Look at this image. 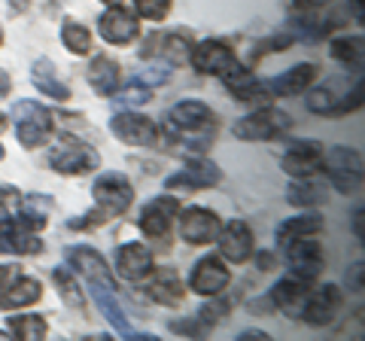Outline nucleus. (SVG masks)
Returning <instances> with one entry per match:
<instances>
[{"label":"nucleus","instance_id":"4d7b16f0","mask_svg":"<svg viewBox=\"0 0 365 341\" xmlns=\"http://www.w3.org/2000/svg\"><path fill=\"white\" fill-rule=\"evenodd\" d=\"M0 158H4V146H0Z\"/></svg>","mask_w":365,"mask_h":341},{"label":"nucleus","instance_id":"37998d69","mask_svg":"<svg viewBox=\"0 0 365 341\" xmlns=\"http://www.w3.org/2000/svg\"><path fill=\"white\" fill-rule=\"evenodd\" d=\"M347 283H350V290L362 292V263H356L353 268H347Z\"/></svg>","mask_w":365,"mask_h":341},{"label":"nucleus","instance_id":"a18cd8bd","mask_svg":"<svg viewBox=\"0 0 365 341\" xmlns=\"http://www.w3.org/2000/svg\"><path fill=\"white\" fill-rule=\"evenodd\" d=\"M237 341H268V332H262V329H244Z\"/></svg>","mask_w":365,"mask_h":341},{"label":"nucleus","instance_id":"58836bf2","mask_svg":"<svg viewBox=\"0 0 365 341\" xmlns=\"http://www.w3.org/2000/svg\"><path fill=\"white\" fill-rule=\"evenodd\" d=\"M168 79H170L168 64H153V67H143V71L134 76V83H140V86H146V88H153V86H165Z\"/></svg>","mask_w":365,"mask_h":341},{"label":"nucleus","instance_id":"864d4df0","mask_svg":"<svg viewBox=\"0 0 365 341\" xmlns=\"http://www.w3.org/2000/svg\"><path fill=\"white\" fill-rule=\"evenodd\" d=\"M101 4H107V6H116V4H119V0H101Z\"/></svg>","mask_w":365,"mask_h":341},{"label":"nucleus","instance_id":"2eb2a0df","mask_svg":"<svg viewBox=\"0 0 365 341\" xmlns=\"http://www.w3.org/2000/svg\"><path fill=\"white\" fill-rule=\"evenodd\" d=\"M216 244H220L222 259H228L232 265H244L247 259H253V232L244 220H232L225 223L220 235H216Z\"/></svg>","mask_w":365,"mask_h":341},{"label":"nucleus","instance_id":"49530a36","mask_svg":"<svg viewBox=\"0 0 365 341\" xmlns=\"http://www.w3.org/2000/svg\"><path fill=\"white\" fill-rule=\"evenodd\" d=\"M9 92H13V79H9V73L0 67V101H4Z\"/></svg>","mask_w":365,"mask_h":341},{"label":"nucleus","instance_id":"9d476101","mask_svg":"<svg viewBox=\"0 0 365 341\" xmlns=\"http://www.w3.org/2000/svg\"><path fill=\"white\" fill-rule=\"evenodd\" d=\"M341 290L335 283H319V287L307 290V299H304V308L299 320L311 323V326H329L335 320V314L341 311Z\"/></svg>","mask_w":365,"mask_h":341},{"label":"nucleus","instance_id":"39448f33","mask_svg":"<svg viewBox=\"0 0 365 341\" xmlns=\"http://www.w3.org/2000/svg\"><path fill=\"white\" fill-rule=\"evenodd\" d=\"M323 170L338 192L350 195L362 183V156L350 146H332L329 153H323Z\"/></svg>","mask_w":365,"mask_h":341},{"label":"nucleus","instance_id":"412c9836","mask_svg":"<svg viewBox=\"0 0 365 341\" xmlns=\"http://www.w3.org/2000/svg\"><path fill=\"white\" fill-rule=\"evenodd\" d=\"M98 34L107 43H113V46H128V43H134L137 34H140V28H137V19L128 9H122L116 4L98 19Z\"/></svg>","mask_w":365,"mask_h":341},{"label":"nucleus","instance_id":"a19ab883","mask_svg":"<svg viewBox=\"0 0 365 341\" xmlns=\"http://www.w3.org/2000/svg\"><path fill=\"white\" fill-rule=\"evenodd\" d=\"M116 101H119V104H125V107H140V104L150 101V88L140 86V83H131L122 95H116Z\"/></svg>","mask_w":365,"mask_h":341},{"label":"nucleus","instance_id":"f3484780","mask_svg":"<svg viewBox=\"0 0 365 341\" xmlns=\"http://www.w3.org/2000/svg\"><path fill=\"white\" fill-rule=\"evenodd\" d=\"M177 213H180V201L174 195H158V198L143 204L140 217H137V225H140V232L146 238H165Z\"/></svg>","mask_w":365,"mask_h":341},{"label":"nucleus","instance_id":"aec40b11","mask_svg":"<svg viewBox=\"0 0 365 341\" xmlns=\"http://www.w3.org/2000/svg\"><path fill=\"white\" fill-rule=\"evenodd\" d=\"M67 265H73L79 275H86V283H104V287L116 290V280H113V275H110L107 259L101 256L95 247H86V244L71 247L67 250Z\"/></svg>","mask_w":365,"mask_h":341},{"label":"nucleus","instance_id":"4c0bfd02","mask_svg":"<svg viewBox=\"0 0 365 341\" xmlns=\"http://www.w3.org/2000/svg\"><path fill=\"white\" fill-rule=\"evenodd\" d=\"M170 329H174V332H182V335H189V338H204L210 332V323L204 320V317L198 314V317H192V320H174L170 323Z\"/></svg>","mask_w":365,"mask_h":341},{"label":"nucleus","instance_id":"f257e3e1","mask_svg":"<svg viewBox=\"0 0 365 341\" xmlns=\"http://www.w3.org/2000/svg\"><path fill=\"white\" fill-rule=\"evenodd\" d=\"M91 195H95V210H91L86 220H73L71 223L73 229H91V225H101L107 220L122 217L134 201V186H131L128 177L119 174V170H107V174H101L95 180Z\"/></svg>","mask_w":365,"mask_h":341},{"label":"nucleus","instance_id":"f8f14e48","mask_svg":"<svg viewBox=\"0 0 365 341\" xmlns=\"http://www.w3.org/2000/svg\"><path fill=\"white\" fill-rule=\"evenodd\" d=\"M287 265L292 275L314 280L323 271V244L314 241V235H302L287 241Z\"/></svg>","mask_w":365,"mask_h":341},{"label":"nucleus","instance_id":"1a4fd4ad","mask_svg":"<svg viewBox=\"0 0 365 341\" xmlns=\"http://www.w3.org/2000/svg\"><path fill=\"white\" fill-rule=\"evenodd\" d=\"M280 168L292 180H311L317 170H323V146L317 141H289L287 153L280 158Z\"/></svg>","mask_w":365,"mask_h":341},{"label":"nucleus","instance_id":"a878e982","mask_svg":"<svg viewBox=\"0 0 365 341\" xmlns=\"http://www.w3.org/2000/svg\"><path fill=\"white\" fill-rule=\"evenodd\" d=\"M31 83L40 95L52 98V101H71V88H67L58 73H55V64L49 58H37L31 67Z\"/></svg>","mask_w":365,"mask_h":341},{"label":"nucleus","instance_id":"c03bdc74","mask_svg":"<svg viewBox=\"0 0 365 341\" xmlns=\"http://www.w3.org/2000/svg\"><path fill=\"white\" fill-rule=\"evenodd\" d=\"M16 275H19V268H16V265H0V292H4L9 283H13Z\"/></svg>","mask_w":365,"mask_h":341},{"label":"nucleus","instance_id":"3c124183","mask_svg":"<svg viewBox=\"0 0 365 341\" xmlns=\"http://www.w3.org/2000/svg\"><path fill=\"white\" fill-rule=\"evenodd\" d=\"M350 6L356 9V19H362V0H350Z\"/></svg>","mask_w":365,"mask_h":341},{"label":"nucleus","instance_id":"c85d7f7f","mask_svg":"<svg viewBox=\"0 0 365 341\" xmlns=\"http://www.w3.org/2000/svg\"><path fill=\"white\" fill-rule=\"evenodd\" d=\"M323 225H326V223H323V217H319L317 210H307V208H304V213L283 220V223L277 225V241L287 244V241H292V238L317 235V232H323Z\"/></svg>","mask_w":365,"mask_h":341},{"label":"nucleus","instance_id":"4468645a","mask_svg":"<svg viewBox=\"0 0 365 341\" xmlns=\"http://www.w3.org/2000/svg\"><path fill=\"white\" fill-rule=\"evenodd\" d=\"M222 180V170L216 168L213 162L207 158H192V162L177 170V174H170L165 180V189L174 192V189H182V192H198V189H210V186H220Z\"/></svg>","mask_w":365,"mask_h":341},{"label":"nucleus","instance_id":"cd10ccee","mask_svg":"<svg viewBox=\"0 0 365 341\" xmlns=\"http://www.w3.org/2000/svg\"><path fill=\"white\" fill-rule=\"evenodd\" d=\"M150 295L158 305L177 308V305H182V295H186V290H182V280H180V275L174 268H162L155 275V280L150 283Z\"/></svg>","mask_w":365,"mask_h":341},{"label":"nucleus","instance_id":"7c9ffc66","mask_svg":"<svg viewBox=\"0 0 365 341\" xmlns=\"http://www.w3.org/2000/svg\"><path fill=\"white\" fill-rule=\"evenodd\" d=\"M329 55H332L335 61H341L350 71H362V58H365V40L359 37H338L332 40V46H329Z\"/></svg>","mask_w":365,"mask_h":341},{"label":"nucleus","instance_id":"7ed1b4c3","mask_svg":"<svg viewBox=\"0 0 365 341\" xmlns=\"http://www.w3.org/2000/svg\"><path fill=\"white\" fill-rule=\"evenodd\" d=\"M13 125H16V138L25 150L43 146L52 141L55 134V113L46 110L37 101H16L13 104Z\"/></svg>","mask_w":365,"mask_h":341},{"label":"nucleus","instance_id":"5fc2aeb1","mask_svg":"<svg viewBox=\"0 0 365 341\" xmlns=\"http://www.w3.org/2000/svg\"><path fill=\"white\" fill-rule=\"evenodd\" d=\"M6 335H9V332H4V329H0V338H6Z\"/></svg>","mask_w":365,"mask_h":341},{"label":"nucleus","instance_id":"2f4dec72","mask_svg":"<svg viewBox=\"0 0 365 341\" xmlns=\"http://www.w3.org/2000/svg\"><path fill=\"white\" fill-rule=\"evenodd\" d=\"M61 43L67 46V52L73 55H86L91 49V31L76 19H64L61 25Z\"/></svg>","mask_w":365,"mask_h":341},{"label":"nucleus","instance_id":"5701e85b","mask_svg":"<svg viewBox=\"0 0 365 341\" xmlns=\"http://www.w3.org/2000/svg\"><path fill=\"white\" fill-rule=\"evenodd\" d=\"M43 295V283L37 278H28V275H16L13 283L0 292V311H19V308H28V305L40 302Z\"/></svg>","mask_w":365,"mask_h":341},{"label":"nucleus","instance_id":"79ce46f5","mask_svg":"<svg viewBox=\"0 0 365 341\" xmlns=\"http://www.w3.org/2000/svg\"><path fill=\"white\" fill-rule=\"evenodd\" d=\"M19 189L16 186H0V217H9V210L19 204Z\"/></svg>","mask_w":365,"mask_h":341},{"label":"nucleus","instance_id":"6ab92c4d","mask_svg":"<svg viewBox=\"0 0 365 341\" xmlns=\"http://www.w3.org/2000/svg\"><path fill=\"white\" fill-rule=\"evenodd\" d=\"M307 290H311V280H304V278L289 271L287 278L271 287V305L280 308L287 317H292V320H299L302 308H304V299H307Z\"/></svg>","mask_w":365,"mask_h":341},{"label":"nucleus","instance_id":"0eeeda50","mask_svg":"<svg viewBox=\"0 0 365 341\" xmlns=\"http://www.w3.org/2000/svg\"><path fill=\"white\" fill-rule=\"evenodd\" d=\"M110 131L113 138L128 143V146H155L162 141V128L143 113H134V110H122L110 119Z\"/></svg>","mask_w":365,"mask_h":341},{"label":"nucleus","instance_id":"b1692460","mask_svg":"<svg viewBox=\"0 0 365 341\" xmlns=\"http://www.w3.org/2000/svg\"><path fill=\"white\" fill-rule=\"evenodd\" d=\"M314 79H317V67L302 61V64L289 67V71H283L280 76H274L268 83V92L280 95V98H295V95H302L304 88L314 83Z\"/></svg>","mask_w":365,"mask_h":341},{"label":"nucleus","instance_id":"6e6d98bb","mask_svg":"<svg viewBox=\"0 0 365 341\" xmlns=\"http://www.w3.org/2000/svg\"><path fill=\"white\" fill-rule=\"evenodd\" d=\"M0 46H4V31H0Z\"/></svg>","mask_w":365,"mask_h":341},{"label":"nucleus","instance_id":"603ef678","mask_svg":"<svg viewBox=\"0 0 365 341\" xmlns=\"http://www.w3.org/2000/svg\"><path fill=\"white\" fill-rule=\"evenodd\" d=\"M6 125H9V119L4 116V113H0V131H4V128H6Z\"/></svg>","mask_w":365,"mask_h":341},{"label":"nucleus","instance_id":"09e8293b","mask_svg":"<svg viewBox=\"0 0 365 341\" xmlns=\"http://www.w3.org/2000/svg\"><path fill=\"white\" fill-rule=\"evenodd\" d=\"M256 263H259L262 271H268V268L274 265V256H271V253H256Z\"/></svg>","mask_w":365,"mask_h":341},{"label":"nucleus","instance_id":"c9c22d12","mask_svg":"<svg viewBox=\"0 0 365 341\" xmlns=\"http://www.w3.org/2000/svg\"><path fill=\"white\" fill-rule=\"evenodd\" d=\"M170 4L174 0H134V9H137V16H143L150 21H162L170 13Z\"/></svg>","mask_w":365,"mask_h":341},{"label":"nucleus","instance_id":"72a5a7b5","mask_svg":"<svg viewBox=\"0 0 365 341\" xmlns=\"http://www.w3.org/2000/svg\"><path fill=\"white\" fill-rule=\"evenodd\" d=\"M52 278H55V283H58L61 302L71 305V308H83V305H86V290H79V283H76V278L71 275V271H67V268H55Z\"/></svg>","mask_w":365,"mask_h":341},{"label":"nucleus","instance_id":"6e6552de","mask_svg":"<svg viewBox=\"0 0 365 341\" xmlns=\"http://www.w3.org/2000/svg\"><path fill=\"white\" fill-rule=\"evenodd\" d=\"M43 250V241L37 238V229L21 217H0V253L13 256H34Z\"/></svg>","mask_w":365,"mask_h":341},{"label":"nucleus","instance_id":"f03ea898","mask_svg":"<svg viewBox=\"0 0 365 341\" xmlns=\"http://www.w3.org/2000/svg\"><path fill=\"white\" fill-rule=\"evenodd\" d=\"M168 128L177 141H186L192 143L195 150H207V141L216 128V119H213V110L204 104V101H180V104L170 107L168 113Z\"/></svg>","mask_w":365,"mask_h":341},{"label":"nucleus","instance_id":"393cba45","mask_svg":"<svg viewBox=\"0 0 365 341\" xmlns=\"http://www.w3.org/2000/svg\"><path fill=\"white\" fill-rule=\"evenodd\" d=\"M88 86H91V92L101 95V98H110V95H116V88H119V61H113L110 55H95L88 64Z\"/></svg>","mask_w":365,"mask_h":341},{"label":"nucleus","instance_id":"c756f323","mask_svg":"<svg viewBox=\"0 0 365 341\" xmlns=\"http://www.w3.org/2000/svg\"><path fill=\"white\" fill-rule=\"evenodd\" d=\"M6 332L21 338V341H40V338H46V332H49V323H46L40 314H9Z\"/></svg>","mask_w":365,"mask_h":341},{"label":"nucleus","instance_id":"bb28decb","mask_svg":"<svg viewBox=\"0 0 365 341\" xmlns=\"http://www.w3.org/2000/svg\"><path fill=\"white\" fill-rule=\"evenodd\" d=\"M222 83L237 101H253V98H259L262 92H265V86L256 83V73L250 71V67H241L237 61L222 73Z\"/></svg>","mask_w":365,"mask_h":341},{"label":"nucleus","instance_id":"a211bd4d","mask_svg":"<svg viewBox=\"0 0 365 341\" xmlns=\"http://www.w3.org/2000/svg\"><path fill=\"white\" fill-rule=\"evenodd\" d=\"M113 265H116V275L125 280H143L146 275L155 271V259H153V250L146 244H122L113 256Z\"/></svg>","mask_w":365,"mask_h":341},{"label":"nucleus","instance_id":"ddd939ff","mask_svg":"<svg viewBox=\"0 0 365 341\" xmlns=\"http://www.w3.org/2000/svg\"><path fill=\"white\" fill-rule=\"evenodd\" d=\"M228 280H232V271L222 263V256H201L189 275V290L213 299L228 287Z\"/></svg>","mask_w":365,"mask_h":341},{"label":"nucleus","instance_id":"e433bc0d","mask_svg":"<svg viewBox=\"0 0 365 341\" xmlns=\"http://www.w3.org/2000/svg\"><path fill=\"white\" fill-rule=\"evenodd\" d=\"M335 92H332V88H314V92L311 95H307V110H311V113H326V116H329V113H332L335 110Z\"/></svg>","mask_w":365,"mask_h":341},{"label":"nucleus","instance_id":"f704fd0d","mask_svg":"<svg viewBox=\"0 0 365 341\" xmlns=\"http://www.w3.org/2000/svg\"><path fill=\"white\" fill-rule=\"evenodd\" d=\"M153 43H158V55H165L170 64H180L189 58V40L182 34H168V37H153Z\"/></svg>","mask_w":365,"mask_h":341},{"label":"nucleus","instance_id":"8fccbe9b","mask_svg":"<svg viewBox=\"0 0 365 341\" xmlns=\"http://www.w3.org/2000/svg\"><path fill=\"white\" fill-rule=\"evenodd\" d=\"M353 229H356V238L362 241V208H356V213H353Z\"/></svg>","mask_w":365,"mask_h":341},{"label":"nucleus","instance_id":"4be33fe9","mask_svg":"<svg viewBox=\"0 0 365 341\" xmlns=\"http://www.w3.org/2000/svg\"><path fill=\"white\" fill-rule=\"evenodd\" d=\"M88 295H91V302L98 305V311L104 314V320H107L113 329H116L119 335H125V338L134 335L131 326H128V317H125L122 305H119V299H116V290L104 287V283H88Z\"/></svg>","mask_w":365,"mask_h":341},{"label":"nucleus","instance_id":"423d86ee","mask_svg":"<svg viewBox=\"0 0 365 341\" xmlns=\"http://www.w3.org/2000/svg\"><path fill=\"white\" fill-rule=\"evenodd\" d=\"M289 128H292V119L287 113L265 107V110H256V113H250V116L237 119L232 125V134L237 141H274V138H280V134H287Z\"/></svg>","mask_w":365,"mask_h":341},{"label":"nucleus","instance_id":"dca6fc26","mask_svg":"<svg viewBox=\"0 0 365 341\" xmlns=\"http://www.w3.org/2000/svg\"><path fill=\"white\" fill-rule=\"evenodd\" d=\"M189 61H192V67H195L198 73L222 76L237 58H235V49L228 46V43H222V40H201V43L192 46Z\"/></svg>","mask_w":365,"mask_h":341},{"label":"nucleus","instance_id":"9b49d317","mask_svg":"<svg viewBox=\"0 0 365 341\" xmlns=\"http://www.w3.org/2000/svg\"><path fill=\"white\" fill-rule=\"evenodd\" d=\"M180 217V238L192 247H204V244H213L216 235H220L222 223L213 210L207 208H186Z\"/></svg>","mask_w":365,"mask_h":341},{"label":"nucleus","instance_id":"20e7f679","mask_svg":"<svg viewBox=\"0 0 365 341\" xmlns=\"http://www.w3.org/2000/svg\"><path fill=\"white\" fill-rule=\"evenodd\" d=\"M49 165H52V170H58V174L76 177V174H91V170L101 165V156H98V150H91L86 141L73 138V134H61L49 150Z\"/></svg>","mask_w":365,"mask_h":341},{"label":"nucleus","instance_id":"473e14b6","mask_svg":"<svg viewBox=\"0 0 365 341\" xmlns=\"http://www.w3.org/2000/svg\"><path fill=\"white\" fill-rule=\"evenodd\" d=\"M287 201L292 208H317V204L326 201V195H323V189L311 183V180H295V183L287 189Z\"/></svg>","mask_w":365,"mask_h":341},{"label":"nucleus","instance_id":"ea45409f","mask_svg":"<svg viewBox=\"0 0 365 341\" xmlns=\"http://www.w3.org/2000/svg\"><path fill=\"white\" fill-rule=\"evenodd\" d=\"M19 201H21V213L37 217V220H46V213L52 210V198H46V195H28V198H19Z\"/></svg>","mask_w":365,"mask_h":341},{"label":"nucleus","instance_id":"de8ad7c7","mask_svg":"<svg viewBox=\"0 0 365 341\" xmlns=\"http://www.w3.org/2000/svg\"><path fill=\"white\" fill-rule=\"evenodd\" d=\"M302 9H319V6H326V4H332V0H295Z\"/></svg>","mask_w":365,"mask_h":341}]
</instances>
